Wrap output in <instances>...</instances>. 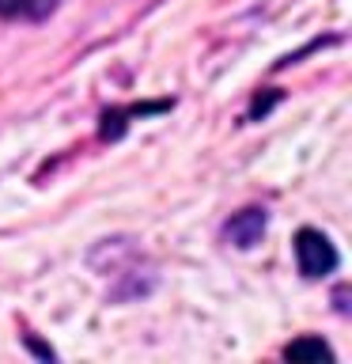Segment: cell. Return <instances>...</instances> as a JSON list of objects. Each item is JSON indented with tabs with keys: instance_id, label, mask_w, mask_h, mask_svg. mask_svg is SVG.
<instances>
[{
	"instance_id": "obj_1",
	"label": "cell",
	"mask_w": 352,
	"mask_h": 364,
	"mask_svg": "<svg viewBox=\"0 0 352 364\" xmlns=\"http://www.w3.org/2000/svg\"><path fill=\"white\" fill-rule=\"evenodd\" d=\"M295 262H299L303 277L318 281V277H329L341 258H337V247L329 243L318 228H303V232L295 235Z\"/></svg>"
},
{
	"instance_id": "obj_2",
	"label": "cell",
	"mask_w": 352,
	"mask_h": 364,
	"mask_svg": "<svg viewBox=\"0 0 352 364\" xmlns=\"http://www.w3.org/2000/svg\"><path fill=\"white\" fill-rule=\"evenodd\" d=\"M265 220H269L265 209H243L224 224V235L231 239L235 247H254L261 239V232H265Z\"/></svg>"
},
{
	"instance_id": "obj_3",
	"label": "cell",
	"mask_w": 352,
	"mask_h": 364,
	"mask_svg": "<svg viewBox=\"0 0 352 364\" xmlns=\"http://www.w3.org/2000/svg\"><path fill=\"white\" fill-rule=\"evenodd\" d=\"M57 0H0V16L8 19H45Z\"/></svg>"
},
{
	"instance_id": "obj_4",
	"label": "cell",
	"mask_w": 352,
	"mask_h": 364,
	"mask_svg": "<svg viewBox=\"0 0 352 364\" xmlns=\"http://www.w3.org/2000/svg\"><path fill=\"white\" fill-rule=\"evenodd\" d=\"M284 357L288 360H329L334 353H329V346L326 341H318V338H303V341H292L288 349H284Z\"/></svg>"
}]
</instances>
